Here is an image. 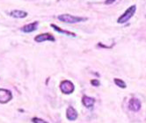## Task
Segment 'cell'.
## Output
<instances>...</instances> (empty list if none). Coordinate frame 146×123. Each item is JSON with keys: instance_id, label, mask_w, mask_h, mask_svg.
Here are the masks:
<instances>
[{"instance_id": "obj_1", "label": "cell", "mask_w": 146, "mask_h": 123, "mask_svg": "<svg viewBox=\"0 0 146 123\" xmlns=\"http://www.w3.org/2000/svg\"><path fill=\"white\" fill-rule=\"evenodd\" d=\"M57 19L62 22H64L67 24H75L78 22H84L86 21L88 19L87 18L85 17H78V16H74L70 14H61L57 17Z\"/></svg>"}, {"instance_id": "obj_2", "label": "cell", "mask_w": 146, "mask_h": 123, "mask_svg": "<svg viewBox=\"0 0 146 123\" xmlns=\"http://www.w3.org/2000/svg\"><path fill=\"white\" fill-rule=\"evenodd\" d=\"M135 11H137V6H135V5L129 6L126 11H125L117 19V23L118 24H124L126 23L127 21H129V20L134 16V14L135 13Z\"/></svg>"}, {"instance_id": "obj_3", "label": "cell", "mask_w": 146, "mask_h": 123, "mask_svg": "<svg viewBox=\"0 0 146 123\" xmlns=\"http://www.w3.org/2000/svg\"><path fill=\"white\" fill-rule=\"evenodd\" d=\"M60 90H61V91L62 92V93L69 95V94H71L72 92L74 91L75 86H74V85H73V83H72L71 81L64 80V81L61 82Z\"/></svg>"}, {"instance_id": "obj_4", "label": "cell", "mask_w": 146, "mask_h": 123, "mask_svg": "<svg viewBox=\"0 0 146 123\" xmlns=\"http://www.w3.org/2000/svg\"><path fill=\"white\" fill-rule=\"evenodd\" d=\"M13 99V93L7 89H0V103L6 104Z\"/></svg>"}, {"instance_id": "obj_5", "label": "cell", "mask_w": 146, "mask_h": 123, "mask_svg": "<svg viewBox=\"0 0 146 123\" xmlns=\"http://www.w3.org/2000/svg\"><path fill=\"white\" fill-rule=\"evenodd\" d=\"M35 40L36 42H56V38L53 34H51L49 33H44V34H38L35 37Z\"/></svg>"}, {"instance_id": "obj_6", "label": "cell", "mask_w": 146, "mask_h": 123, "mask_svg": "<svg viewBox=\"0 0 146 123\" xmlns=\"http://www.w3.org/2000/svg\"><path fill=\"white\" fill-rule=\"evenodd\" d=\"M141 101L138 99L132 98L129 101V109L133 112H138L141 109Z\"/></svg>"}, {"instance_id": "obj_7", "label": "cell", "mask_w": 146, "mask_h": 123, "mask_svg": "<svg viewBox=\"0 0 146 123\" xmlns=\"http://www.w3.org/2000/svg\"><path fill=\"white\" fill-rule=\"evenodd\" d=\"M38 25H39V22L35 21V22H32L30 24L23 26L21 28H20V30H21L23 33H32V32H35V31L37 30Z\"/></svg>"}, {"instance_id": "obj_8", "label": "cell", "mask_w": 146, "mask_h": 123, "mask_svg": "<svg viewBox=\"0 0 146 123\" xmlns=\"http://www.w3.org/2000/svg\"><path fill=\"white\" fill-rule=\"evenodd\" d=\"M78 112L73 108L72 106H69L66 110V117L69 120L74 121L78 119Z\"/></svg>"}, {"instance_id": "obj_9", "label": "cell", "mask_w": 146, "mask_h": 123, "mask_svg": "<svg viewBox=\"0 0 146 123\" xmlns=\"http://www.w3.org/2000/svg\"><path fill=\"white\" fill-rule=\"evenodd\" d=\"M9 15L15 19H24L27 17L28 13L25 11H21V10H13L12 12L9 13Z\"/></svg>"}, {"instance_id": "obj_10", "label": "cell", "mask_w": 146, "mask_h": 123, "mask_svg": "<svg viewBox=\"0 0 146 123\" xmlns=\"http://www.w3.org/2000/svg\"><path fill=\"white\" fill-rule=\"evenodd\" d=\"M82 103L86 108H92L95 103V99L93 98L88 97V96H83L82 98Z\"/></svg>"}, {"instance_id": "obj_11", "label": "cell", "mask_w": 146, "mask_h": 123, "mask_svg": "<svg viewBox=\"0 0 146 123\" xmlns=\"http://www.w3.org/2000/svg\"><path fill=\"white\" fill-rule=\"evenodd\" d=\"M51 27L53 28L56 32L57 33H60V34H64L65 35H68V36H72V37H76V34L75 33H72V32H70V31H66V30H64V29H62L60 28L59 26H57L55 24H51Z\"/></svg>"}, {"instance_id": "obj_12", "label": "cell", "mask_w": 146, "mask_h": 123, "mask_svg": "<svg viewBox=\"0 0 146 123\" xmlns=\"http://www.w3.org/2000/svg\"><path fill=\"white\" fill-rule=\"evenodd\" d=\"M113 82H114V84H115L118 87H120V88H122V89H125L127 87V85H126V83L123 81V80H121V79H119V78H114L113 79Z\"/></svg>"}, {"instance_id": "obj_13", "label": "cell", "mask_w": 146, "mask_h": 123, "mask_svg": "<svg viewBox=\"0 0 146 123\" xmlns=\"http://www.w3.org/2000/svg\"><path fill=\"white\" fill-rule=\"evenodd\" d=\"M32 122L33 123H48V121H46V120H44L42 119L36 118V117H35V118L32 119Z\"/></svg>"}, {"instance_id": "obj_14", "label": "cell", "mask_w": 146, "mask_h": 123, "mask_svg": "<svg viewBox=\"0 0 146 123\" xmlns=\"http://www.w3.org/2000/svg\"><path fill=\"white\" fill-rule=\"evenodd\" d=\"M91 84H92L93 86H95V87H97V86H99V85H100V81L97 80V79H92V80H91Z\"/></svg>"}, {"instance_id": "obj_15", "label": "cell", "mask_w": 146, "mask_h": 123, "mask_svg": "<svg viewBox=\"0 0 146 123\" xmlns=\"http://www.w3.org/2000/svg\"><path fill=\"white\" fill-rule=\"evenodd\" d=\"M115 1H116V0H106V1H105V5H112L113 3H114Z\"/></svg>"}]
</instances>
